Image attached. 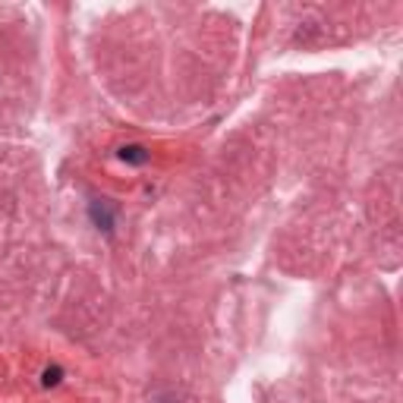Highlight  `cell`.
Masks as SVG:
<instances>
[{
    "label": "cell",
    "mask_w": 403,
    "mask_h": 403,
    "mask_svg": "<svg viewBox=\"0 0 403 403\" xmlns=\"http://www.w3.org/2000/svg\"><path fill=\"white\" fill-rule=\"evenodd\" d=\"M120 161H126V164H145L148 161V151L142 145H123L120 148Z\"/></svg>",
    "instance_id": "cell-1"
},
{
    "label": "cell",
    "mask_w": 403,
    "mask_h": 403,
    "mask_svg": "<svg viewBox=\"0 0 403 403\" xmlns=\"http://www.w3.org/2000/svg\"><path fill=\"white\" fill-rule=\"evenodd\" d=\"M60 375H63V372L57 369V366H54V369H48V372H44V388H54V384L60 381Z\"/></svg>",
    "instance_id": "cell-2"
}]
</instances>
